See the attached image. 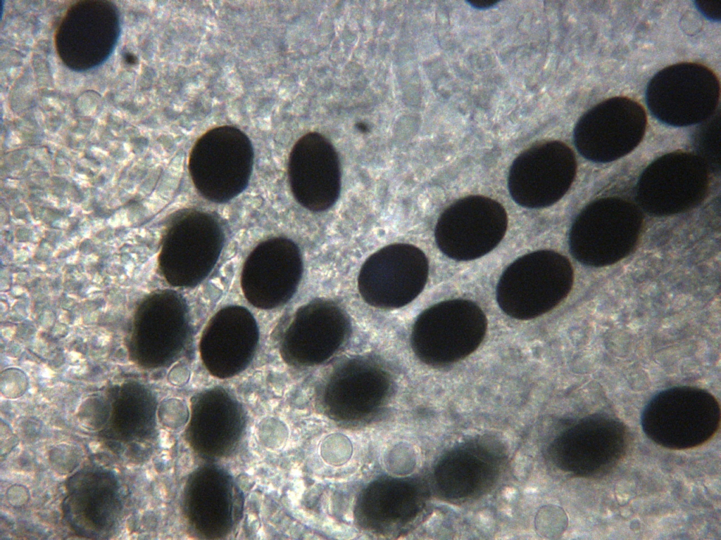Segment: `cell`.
Listing matches in <instances>:
<instances>
[{"label": "cell", "mask_w": 721, "mask_h": 540, "mask_svg": "<svg viewBox=\"0 0 721 540\" xmlns=\"http://www.w3.org/2000/svg\"><path fill=\"white\" fill-rule=\"evenodd\" d=\"M572 283L568 259L554 251L539 250L518 258L505 270L497 285V302L507 315L528 320L559 304Z\"/></svg>", "instance_id": "cell-1"}, {"label": "cell", "mask_w": 721, "mask_h": 540, "mask_svg": "<svg viewBox=\"0 0 721 540\" xmlns=\"http://www.w3.org/2000/svg\"><path fill=\"white\" fill-rule=\"evenodd\" d=\"M720 82L708 67L681 63L663 68L648 84L647 105L660 122L675 127L703 122L716 111Z\"/></svg>", "instance_id": "cell-2"}, {"label": "cell", "mask_w": 721, "mask_h": 540, "mask_svg": "<svg viewBox=\"0 0 721 540\" xmlns=\"http://www.w3.org/2000/svg\"><path fill=\"white\" fill-rule=\"evenodd\" d=\"M641 219L636 207L618 199L596 201L576 219L570 235L572 254L594 266L614 264L636 245Z\"/></svg>", "instance_id": "cell-3"}, {"label": "cell", "mask_w": 721, "mask_h": 540, "mask_svg": "<svg viewBox=\"0 0 721 540\" xmlns=\"http://www.w3.org/2000/svg\"><path fill=\"white\" fill-rule=\"evenodd\" d=\"M643 107L627 97L606 99L586 112L574 129V141L586 158L599 162L618 159L641 142L646 127Z\"/></svg>", "instance_id": "cell-4"}, {"label": "cell", "mask_w": 721, "mask_h": 540, "mask_svg": "<svg viewBox=\"0 0 721 540\" xmlns=\"http://www.w3.org/2000/svg\"><path fill=\"white\" fill-rule=\"evenodd\" d=\"M507 224L506 212L498 202L484 196H468L441 214L435 229L436 243L453 259H477L500 243Z\"/></svg>", "instance_id": "cell-5"}, {"label": "cell", "mask_w": 721, "mask_h": 540, "mask_svg": "<svg viewBox=\"0 0 721 540\" xmlns=\"http://www.w3.org/2000/svg\"><path fill=\"white\" fill-rule=\"evenodd\" d=\"M575 172V157L567 145L557 141L540 143L523 151L513 162L509 192L522 206L545 207L567 192Z\"/></svg>", "instance_id": "cell-6"}, {"label": "cell", "mask_w": 721, "mask_h": 540, "mask_svg": "<svg viewBox=\"0 0 721 540\" xmlns=\"http://www.w3.org/2000/svg\"><path fill=\"white\" fill-rule=\"evenodd\" d=\"M421 326L425 359L430 364L446 366L477 349L485 336L487 321L475 302L455 299L428 310Z\"/></svg>", "instance_id": "cell-7"}, {"label": "cell", "mask_w": 721, "mask_h": 540, "mask_svg": "<svg viewBox=\"0 0 721 540\" xmlns=\"http://www.w3.org/2000/svg\"><path fill=\"white\" fill-rule=\"evenodd\" d=\"M639 192L647 210L670 214L691 207L706 188L707 172L701 158L672 153L653 162L645 171Z\"/></svg>", "instance_id": "cell-8"}, {"label": "cell", "mask_w": 721, "mask_h": 540, "mask_svg": "<svg viewBox=\"0 0 721 540\" xmlns=\"http://www.w3.org/2000/svg\"><path fill=\"white\" fill-rule=\"evenodd\" d=\"M291 165L296 195L306 207L319 212L336 202L341 189L340 163L325 136L317 132L302 136L292 150Z\"/></svg>", "instance_id": "cell-9"}, {"label": "cell", "mask_w": 721, "mask_h": 540, "mask_svg": "<svg viewBox=\"0 0 721 540\" xmlns=\"http://www.w3.org/2000/svg\"><path fill=\"white\" fill-rule=\"evenodd\" d=\"M427 273V258L419 248L396 243L380 249L367 260L360 282L368 288L406 287L418 291L424 286Z\"/></svg>", "instance_id": "cell-10"}, {"label": "cell", "mask_w": 721, "mask_h": 540, "mask_svg": "<svg viewBox=\"0 0 721 540\" xmlns=\"http://www.w3.org/2000/svg\"><path fill=\"white\" fill-rule=\"evenodd\" d=\"M697 133L698 150L701 153L702 158L705 157L706 162H711L715 165L716 158H719L717 153H719V137H720V113L715 112L708 120L704 121Z\"/></svg>", "instance_id": "cell-11"}, {"label": "cell", "mask_w": 721, "mask_h": 540, "mask_svg": "<svg viewBox=\"0 0 721 540\" xmlns=\"http://www.w3.org/2000/svg\"><path fill=\"white\" fill-rule=\"evenodd\" d=\"M558 511L554 507L545 506L537 513L535 520V526L537 532L543 536L550 538L552 535L556 534V522L555 519Z\"/></svg>", "instance_id": "cell-12"}, {"label": "cell", "mask_w": 721, "mask_h": 540, "mask_svg": "<svg viewBox=\"0 0 721 540\" xmlns=\"http://www.w3.org/2000/svg\"><path fill=\"white\" fill-rule=\"evenodd\" d=\"M27 386L26 377L22 372H18L17 375L13 373V376H10L6 372V375L1 374V390L2 394L8 398H16L25 392Z\"/></svg>", "instance_id": "cell-13"}, {"label": "cell", "mask_w": 721, "mask_h": 540, "mask_svg": "<svg viewBox=\"0 0 721 540\" xmlns=\"http://www.w3.org/2000/svg\"><path fill=\"white\" fill-rule=\"evenodd\" d=\"M28 489L21 484H13L6 491V499L10 505L21 507L29 500Z\"/></svg>", "instance_id": "cell-14"}, {"label": "cell", "mask_w": 721, "mask_h": 540, "mask_svg": "<svg viewBox=\"0 0 721 540\" xmlns=\"http://www.w3.org/2000/svg\"><path fill=\"white\" fill-rule=\"evenodd\" d=\"M697 9L707 18L714 21L720 20L721 12V1H696Z\"/></svg>", "instance_id": "cell-15"}, {"label": "cell", "mask_w": 721, "mask_h": 540, "mask_svg": "<svg viewBox=\"0 0 721 540\" xmlns=\"http://www.w3.org/2000/svg\"><path fill=\"white\" fill-rule=\"evenodd\" d=\"M1 455L8 454L18 442V437L13 433L10 427L3 421L1 422Z\"/></svg>", "instance_id": "cell-16"}, {"label": "cell", "mask_w": 721, "mask_h": 540, "mask_svg": "<svg viewBox=\"0 0 721 540\" xmlns=\"http://www.w3.org/2000/svg\"><path fill=\"white\" fill-rule=\"evenodd\" d=\"M470 4L477 8L484 9L491 7L493 5L496 4V1L491 0H475L470 1Z\"/></svg>", "instance_id": "cell-17"}, {"label": "cell", "mask_w": 721, "mask_h": 540, "mask_svg": "<svg viewBox=\"0 0 721 540\" xmlns=\"http://www.w3.org/2000/svg\"><path fill=\"white\" fill-rule=\"evenodd\" d=\"M236 248H237L236 241H234V240L231 241L228 244V245H227V247L226 248V250H225V255H226V257H232L234 254V252H236Z\"/></svg>", "instance_id": "cell-18"}]
</instances>
